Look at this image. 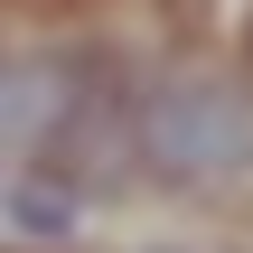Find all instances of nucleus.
<instances>
[{
  "label": "nucleus",
  "mask_w": 253,
  "mask_h": 253,
  "mask_svg": "<svg viewBox=\"0 0 253 253\" xmlns=\"http://www.w3.org/2000/svg\"><path fill=\"white\" fill-rule=\"evenodd\" d=\"M84 75H94V56H66V47L9 56V75H0V141H9L19 160H38V150L66 131V113L84 103Z\"/></svg>",
  "instance_id": "f03ea898"
},
{
  "label": "nucleus",
  "mask_w": 253,
  "mask_h": 253,
  "mask_svg": "<svg viewBox=\"0 0 253 253\" xmlns=\"http://www.w3.org/2000/svg\"><path fill=\"white\" fill-rule=\"evenodd\" d=\"M141 160L169 188H225L253 169V94L225 75H178L141 103Z\"/></svg>",
  "instance_id": "f257e3e1"
},
{
  "label": "nucleus",
  "mask_w": 253,
  "mask_h": 253,
  "mask_svg": "<svg viewBox=\"0 0 253 253\" xmlns=\"http://www.w3.org/2000/svg\"><path fill=\"white\" fill-rule=\"evenodd\" d=\"M0 225H9L19 253H66L75 244V188H66V178H9Z\"/></svg>",
  "instance_id": "7ed1b4c3"
},
{
  "label": "nucleus",
  "mask_w": 253,
  "mask_h": 253,
  "mask_svg": "<svg viewBox=\"0 0 253 253\" xmlns=\"http://www.w3.org/2000/svg\"><path fill=\"white\" fill-rule=\"evenodd\" d=\"M244 66H253V28H244Z\"/></svg>",
  "instance_id": "20e7f679"
}]
</instances>
